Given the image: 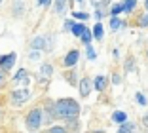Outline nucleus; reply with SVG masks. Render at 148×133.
Wrapping results in <instances>:
<instances>
[{"label":"nucleus","instance_id":"22","mask_svg":"<svg viewBox=\"0 0 148 133\" xmlns=\"http://www.w3.org/2000/svg\"><path fill=\"white\" fill-rule=\"evenodd\" d=\"M72 15H74L76 19H82V21L89 17V13H86V12H72Z\"/></svg>","mask_w":148,"mask_h":133},{"label":"nucleus","instance_id":"11","mask_svg":"<svg viewBox=\"0 0 148 133\" xmlns=\"http://www.w3.org/2000/svg\"><path fill=\"white\" fill-rule=\"evenodd\" d=\"M112 120L116 122V124H123V122H127V114H125V112H122V110H116L112 114Z\"/></svg>","mask_w":148,"mask_h":133},{"label":"nucleus","instance_id":"14","mask_svg":"<svg viewBox=\"0 0 148 133\" xmlns=\"http://www.w3.org/2000/svg\"><path fill=\"white\" fill-rule=\"evenodd\" d=\"M93 36H95L97 40H103L105 32H103V25H101V23H97V25L93 27Z\"/></svg>","mask_w":148,"mask_h":133},{"label":"nucleus","instance_id":"20","mask_svg":"<svg viewBox=\"0 0 148 133\" xmlns=\"http://www.w3.org/2000/svg\"><path fill=\"white\" fill-rule=\"evenodd\" d=\"M86 53H87V59H91V61L97 57V53H95V50L91 48V44H87V46H86Z\"/></svg>","mask_w":148,"mask_h":133},{"label":"nucleus","instance_id":"38","mask_svg":"<svg viewBox=\"0 0 148 133\" xmlns=\"http://www.w3.org/2000/svg\"><path fill=\"white\" fill-rule=\"evenodd\" d=\"M0 2H2V0H0Z\"/></svg>","mask_w":148,"mask_h":133},{"label":"nucleus","instance_id":"8","mask_svg":"<svg viewBox=\"0 0 148 133\" xmlns=\"http://www.w3.org/2000/svg\"><path fill=\"white\" fill-rule=\"evenodd\" d=\"M40 74H42V78H51L53 74V67L49 63H44L42 67H40Z\"/></svg>","mask_w":148,"mask_h":133},{"label":"nucleus","instance_id":"2","mask_svg":"<svg viewBox=\"0 0 148 133\" xmlns=\"http://www.w3.org/2000/svg\"><path fill=\"white\" fill-rule=\"evenodd\" d=\"M25 124H27V129H29V131H38L40 125L44 124L42 122V108H32V110L27 114Z\"/></svg>","mask_w":148,"mask_h":133},{"label":"nucleus","instance_id":"13","mask_svg":"<svg viewBox=\"0 0 148 133\" xmlns=\"http://www.w3.org/2000/svg\"><path fill=\"white\" fill-rule=\"evenodd\" d=\"M55 10L59 15H63L66 12V0H55Z\"/></svg>","mask_w":148,"mask_h":133},{"label":"nucleus","instance_id":"19","mask_svg":"<svg viewBox=\"0 0 148 133\" xmlns=\"http://www.w3.org/2000/svg\"><path fill=\"white\" fill-rule=\"evenodd\" d=\"M133 129H135V125H133V124H127V122H123V124H120V131H122V133L133 131Z\"/></svg>","mask_w":148,"mask_h":133},{"label":"nucleus","instance_id":"27","mask_svg":"<svg viewBox=\"0 0 148 133\" xmlns=\"http://www.w3.org/2000/svg\"><path fill=\"white\" fill-rule=\"evenodd\" d=\"M137 101H139V105H146V99L143 93H137Z\"/></svg>","mask_w":148,"mask_h":133},{"label":"nucleus","instance_id":"26","mask_svg":"<svg viewBox=\"0 0 148 133\" xmlns=\"http://www.w3.org/2000/svg\"><path fill=\"white\" fill-rule=\"evenodd\" d=\"M74 74H76L74 70H72V72H66V78H69L70 84H76V76H74Z\"/></svg>","mask_w":148,"mask_h":133},{"label":"nucleus","instance_id":"17","mask_svg":"<svg viewBox=\"0 0 148 133\" xmlns=\"http://www.w3.org/2000/svg\"><path fill=\"white\" fill-rule=\"evenodd\" d=\"M53 42H55V36H53V34L46 36V52H51L53 48H55V46H53Z\"/></svg>","mask_w":148,"mask_h":133},{"label":"nucleus","instance_id":"12","mask_svg":"<svg viewBox=\"0 0 148 133\" xmlns=\"http://www.w3.org/2000/svg\"><path fill=\"white\" fill-rule=\"evenodd\" d=\"M86 29H87V27L84 25V23H74V25H72V30H70V32H72L74 36H82V32H84Z\"/></svg>","mask_w":148,"mask_h":133},{"label":"nucleus","instance_id":"3","mask_svg":"<svg viewBox=\"0 0 148 133\" xmlns=\"http://www.w3.org/2000/svg\"><path fill=\"white\" fill-rule=\"evenodd\" d=\"M10 99H12V105H13V107H21L23 103H27V101L31 99V90H29V88H19V90H13L12 95H10Z\"/></svg>","mask_w":148,"mask_h":133},{"label":"nucleus","instance_id":"6","mask_svg":"<svg viewBox=\"0 0 148 133\" xmlns=\"http://www.w3.org/2000/svg\"><path fill=\"white\" fill-rule=\"evenodd\" d=\"M91 86H93V82L89 80V78H82V80L78 82V88H80V95L82 97H87L89 95V91H91Z\"/></svg>","mask_w":148,"mask_h":133},{"label":"nucleus","instance_id":"7","mask_svg":"<svg viewBox=\"0 0 148 133\" xmlns=\"http://www.w3.org/2000/svg\"><path fill=\"white\" fill-rule=\"evenodd\" d=\"M31 46L32 50H46V36H34Z\"/></svg>","mask_w":148,"mask_h":133},{"label":"nucleus","instance_id":"33","mask_svg":"<svg viewBox=\"0 0 148 133\" xmlns=\"http://www.w3.org/2000/svg\"><path fill=\"white\" fill-rule=\"evenodd\" d=\"M144 125H148V114L144 116Z\"/></svg>","mask_w":148,"mask_h":133},{"label":"nucleus","instance_id":"15","mask_svg":"<svg viewBox=\"0 0 148 133\" xmlns=\"http://www.w3.org/2000/svg\"><path fill=\"white\" fill-rule=\"evenodd\" d=\"M80 38H82V42H84V44L87 46V44L91 42V38H93V32H91L89 29H86V30L82 32V36H80Z\"/></svg>","mask_w":148,"mask_h":133},{"label":"nucleus","instance_id":"9","mask_svg":"<svg viewBox=\"0 0 148 133\" xmlns=\"http://www.w3.org/2000/svg\"><path fill=\"white\" fill-rule=\"evenodd\" d=\"M13 82H23V84H29V76H27L25 69H19V72L13 76Z\"/></svg>","mask_w":148,"mask_h":133},{"label":"nucleus","instance_id":"16","mask_svg":"<svg viewBox=\"0 0 148 133\" xmlns=\"http://www.w3.org/2000/svg\"><path fill=\"white\" fill-rule=\"evenodd\" d=\"M120 27H123V23L118 19V15H112V19H110V29H112V30H118Z\"/></svg>","mask_w":148,"mask_h":133},{"label":"nucleus","instance_id":"36","mask_svg":"<svg viewBox=\"0 0 148 133\" xmlns=\"http://www.w3.org/2000/svg\"><path fill=\"white\" fill-rule=\"evenodd\" d=\"M146 8H148V0H146Z\"/></svg>","mask_w":148,"mask_h":133},{"label":"nucleus","instance_id":"35","mask_svg":"<svg viewBox=\"0 0 148 133\" xmlns=\"http://www.w3.org/2000/svg\"><path fill=\"white\" fill-rule=\"evenodd\" d=\"M103 2H105V4H108V2H110V0H103Z\"/></svg>","mask_w":148,"mask_h":133},{"label":"nucleus","instance_id":"32","mask_svg":"<svg viewBox=\"0 0 148 133\" xmlns=\"http://www.w3.org/2000/svg\"><path fill=\"white\" fill-rule=\"evenodd\" d=\"M95 17L101 19V17H103V12H99V10H97V12H95Z\"/></svg>","mask_w":148,"mask_h":133},{"label":"nucleus","instance_id":"25","mask_svg":"<svg viewBox=\"0 0 148 133\" xmlns=\"http://www.w3.org/2000/svg\"><path fill=\"white\" fill-rule=\"evenodd\" d=\"M29 59H31V61H36V59H40V50H32V52L29 53Z\"/></svg>","mask_w":148,"mask_h":133},{"label":"nucleus","instance_id":"1","mask_svg":"<svg viewBox=\"0 0 148 133\" xmlns=\"http://www.w3.org/2000/svg\"><path fill=\"white\" fill-rule=\"evenodd\" d=\"M53 107H55V116L63 118V120L78 118V114H80V105L74 99H59Z\"/></svg>","mask_w":148,"mask_h":133},{"label":"nucleus","instance_id":"31","mask_svg":"<svg viewBox=\"0 0 148 133\" xmlns=\"http://www.w3.org/2000/svg\"><path fill=\"white\" fill-rule=\"evenodd\" d=\"M112 82H114V84H120V82H122V78L118 76V74H114V78H112Z\"/></svg>","mask_w":148,"mask_h":133},{"label":"nucleus","instance_id":"29","mask_svg":"<svg viewBox=\"0 0 148 133\" xmlns=\"http://www.w3.org/2000/svg\"><path fill=\"white\" fill-rule=\"evenodd\" d=\"M36 2H38L40 6H49L51 4V0H36Z\"/></svg>","mask_w":148,"mask_h":133},{"label":"nucleus","instance_id":"23","mask_svg":"<svg viewBox=\"0 0 148 133\" xmlns=\"http://www.w3.org/2000/svg\"><path fill=\"white\" fill-rule=\"evenodd\" d=\"M49 131H53V133H63V131H66V127H65V125H51V127H49Z\"/></svg>","mask_w":148,"mask_h":133},{"label":"nucleus","instance_id":"30","mask_svg":"<svg viewBox=\"0 0 148 133\" xmlns=\"http://www.w3.org/2000/svg\"><path fill=\"white\" fill-rule=\"evenodd\" d=\"M140 25H148V13H146V15H143V17H140Z\"/></svg>","mask_w":148,"mask_h":133},{"label":"nucleus","instance_id":"28","mask_svg":"<svg viewBox=\"0 0 148 133\" xmlns=\"http://www.w3.org/2000/svg\"><path fill=\"white\" fill-rule=\"evenodd\" d=\"M72 21H65V25H63V30H72Z\"/></svg>","mask_w":148,"mask_h":133},{"label":"nucleus","instance_id":"21","mask_svg":"<svg viewBox=\"0 0 148 133\" xmlns=\"http://www.w3.org/2000/svg\"><path fill=\"white\" fill-rule=\"evenodd\" d=\"M13 12H15V15H21V13H23V4H21V2L15 0V4H13Z\"/></svg>","mask_w":148,"mask_h":133},{"label":"nucleus","instance_id":"10","mask_svg":"<svg viewBox=\"0 0 148 133\" xmlns=\"http://www.w3.org/2000/svg\"><path fill=\"white\" fill-rule=\"evenodd\" d=\"M93 84H95V90H97V91H103V90L106 88V78L101 74V76L95 78V82H93Z\"/></svg>","mask_w":148,"mask_h":133},{"label":"nucleus","instance_id":"37","mask_svg":"<svg viewBox=\"0 0 148 133\" xmlns=\"http://www.w3.org/2000/svg\"><path fill=\"white\" fill-rule=\"evenodd\" d=\"M76 2H82V0H76Z\"/></svg>","mask_w":148,"mask_h":133},{"label":"nucleus","instance_id":"5","mask_svg":"<svg viewBox=\"0 0 148 133\" xmlns=\"http://www.w3.org/2000/svg\"><path fill=\"white\" fill-rule=\"evenodd\" d=\"M78 59H80V52L78 50H70L65 55V59H63V67H74L78 63Z\"/></svg>","mask_w":148,"mask_h":133},{"label":"nucleus","instance_id":"24","mask_svg":"<svg viewBox=\"0 0 148 133\" xmlns=\"http://www.w3.org/2000/svg\"><path fill=\"white\" fill-rule=\"evenodd\" d=\"M122 12H123V6H120V4L112 6V10H110V13H112V15H118V13H122Z\"/></svg>","mask_w":148,"mask_h":133},{"label":"nucleus","instance_id":"4","mask_svg":"<svg viewBox=\"0 0 148 133\" xmlns=\"http://www.w3.org/2000/svg\"><path fill=\"white\" fill-rule=\"evenodd\" d=\"M15 59H17V55H15V53H8V55H0V69L8 72V70L12 69L13 65H15Z\"/></svg>","mask_w":148,"mask_h":133},{"label":"nucleus","instance_id":"34","mask_svg":"<svg viewBox=\"0 0 148 133\" xmlns=\"http://www.w3.org/2000/svg\"><path fill=\"white\" fill-rule=\"evenodd\" d=\"M0 120H2V108H0Z\"/></svg>","mask_w":148,"mask_h":133},{"label":"nucleus","instance_id":"18","mask_svg":"<svg viewBox=\"0 0 148 133\" xmlns=\"http://www.w3.org/2000/svg\"><path fill=\"white\" fill-rule=\"evenodd\" d=\"M135 6H137V0H125L123 2V12H133Z\"/></svg>","mask_w":148,"mask_h":133}]
</instances>
